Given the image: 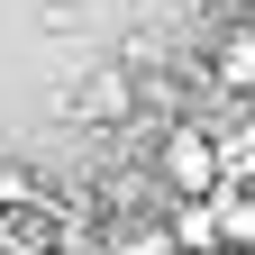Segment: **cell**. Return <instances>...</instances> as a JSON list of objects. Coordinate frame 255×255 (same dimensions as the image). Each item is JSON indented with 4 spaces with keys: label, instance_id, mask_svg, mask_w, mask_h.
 <instances>
[{
    "label": "cell",
    "instance_id": "obj_1",
    "mask_svg": "<svg viewBox=\"0 0 255 255\" xmlns=\"http://www.w3.org/2000/svg\"><path fill=\"white\" fill-rule=\"evenodd\" d=\"M155 173H164L173 201H210V191L228 182V155H219V137L201 119H182V128H164V146H155Z\"/></svg>",
    "mask_w": 255,
    "mask_h": 255
},
{
    "label": "cell",
    "instance_id": "obj_2",
    "mask_svg": "<svg viewBox=\"0 0 255 255\" xmlns=\"http://www.w3.org/2000/svg\"><path fill=\"white\" fill-rule=\"evenodd\" d=\"M64 119H82V128H128V119H137V73H128V64H91V73L64 91Z\"/></svg>",
    "mask_w": 255,
    "mask_h": 255
},
{
    "label": "cell",
    "instance_id": "obj_3",
    "mask_svg": "<svg viewBox=\"0 0 255 255\" xmlns=\"http://www.w3.org/2000/svg\"><path fill=\"white\" fill-rule=\"evenodd\" d=\"M210 82H219V91H237V101H255V27H246V18L210 46Z\"/></svg>",
    "mask_w": 255,
    "mask_h": 255
},
{
    "label": "cell",
    "instance_id": "obj_4",
    "mask_svg": "<svg viewBox=\"0 0 255 255\" xmlns=\"http://www.w3.org/2000/svg\"><path fill=\"white\" fill-rule=\"evenodd\" d=\"M164 237H173V255H219V219H210V201H173Z\"/></svg>",
    "mask_w": 255,
    "mask_h": 255
},
{
    "label": "cell",
    "instance_id": "obj_5",
    "mask_svg": "<svg viewBox=\"0 0 255 255\" xmlns=\"http://www.w3.org/2000/svg\"><path fill=\"white\" fill-rule=\"evenodd\" d=\"M210 219H219V246L255 255V201H246V191H228V182H219V191H210Z\"/></svg>",
    "mask_w": 255,
    "mask_h": 255
},
{
    "label": "cell",
    "instance_id": "obj_6",
    "mask_svg": "<svg viewBox=\"0 0 255 255\" xmlns=\"http://www.w3.org/2000/svg\"><path fill=\"white\" fill-rule=\"evenodd\" d=\"M110 255H173V237L146 228V219H128V228H110Z\"/></svg>",
    "mask_w": 255,
    "mask_h": 255
},
{
    "label": "cell",
    "instance_id": "obj_7",
    "mask_svg": "<svg viewBox=\"0 0 255 255\" xmlns=\"http://www.w3.org/2000/svg\"><path fill=\"white\" fill-rule=\"evenodd\" d=\"M228 191H246V201H255V155H228Z\"/></svg>",
    "mask_w": 255,
    "mask_h": 255
},
{
    "label": "cell",
    "instance_id": "obj_8",
    "mask_svg": "<svg viewBox=\"0 0 255 255\" xmlns=\"http://www.w3.org/2000/svg\"><path fill=\"white\" fill-rule=\"evenodd\" d=\"M246 27H255V18H246Z\"/></svg>",
    "mask_w": 255,
    "mask_h": 255
}]
</instances>
